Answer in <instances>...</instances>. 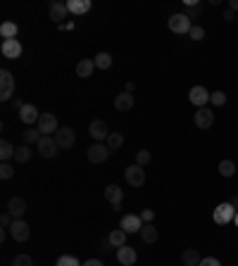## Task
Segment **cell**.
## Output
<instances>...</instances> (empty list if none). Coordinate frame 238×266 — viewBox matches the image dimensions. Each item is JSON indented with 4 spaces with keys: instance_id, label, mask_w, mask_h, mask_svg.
<instances>
[{
    "instance_id": "6da1fadb",
    "label": "cell",
    "mask_w": 238,
    "mask_h": 266,
    "mask_svg": "<svg viewBox=\"0 0 238 266\" xmlns=\"http://www.w3.org/2000/svg\"><path fill=\"white\" fill-rule=\"evenodd\" d=\"M167 26H169V31H172V33H179V36H188V31L193 29V21L188 19L184 12H179V14H172V17H169Z\"/></svg>"
},
{
    "instance_id": "7a4b0ae2",
    "label": "cell",
    "mask_w": 238,
    "mask_h": 266,
    "mask_svg": "<svg viewBox=\"0 0 238 266\" xmlns=\"http://www.w3.org/2000/svg\"><path fill=\"white\" fill-rule=\"evenodd\" d=\"M36 128H38L43 136H55V133L60 131V124H57V117H55L53 112H41V119H38Z\"/></svg>"
},
{
    "instance_id": "3957f363",
    "label": "cell",
    "mask_w": 238,
    "mask_h": 266,
    "mask_svg": "<svg viewBox=\"0 0 238 266\" xmlns=\"http://www.w3.org/2000/svg\"><path fill=\"white\" fill-rule=\"evenodd\" d=\"M212 219H215V224H217V226L231 224V221L236 219V209H234V204H231V202L219 204V207L215 209V214H212Z\"/></svg>"
},
{
    "instance_id": "277c9868",
    "label": "cell",
    "mask_w": 238,
    "mask_h": 266,
    "mask_svg": "<svg viewBox=\"0 0 238 266\" xmlns=\"http://www.w3.org/2000/svg\"><path fill=\"white\" fill-rule=\"evenodd\" d=\"M14 93V76L10 69H0V100L7 102Z\"/></svg>"
},
{
    "instance_id": "5b68a950",
    "label": "cell",
    "mask_w": 238,
    "mask_h": 266,
    "mask_svg": "<svg viewBox=\"0 0 238 266\" xmlns=\"http://www.w3.org/2000/svg\"><path fill=\"white\" fill-rule=\"evenodd\" d=\"M124 178H126V183H129L131 188H143L145 185V169L138 167V164H131L124 171Z\"/></svg>"
},
{
    "instance_id": "8992f818",
    "label": "cell",
    "mask_w": 238,
    "mask_h": 266,
    "mask_svg": "<svg viewBox=\"0 0 238 266\" xmlns=\"http://www.w3.org/2000/svg\"><path fill=\"white\" fill-rule=\"evenodd\" d=\"M36 150H38V155H41V157L53 160L60 148H57V143H55V136H41V140L36 143Z\"/></svg>"
},
{
    "instance_id": "52a82bcc",
    "label": "cell",
    "mask_w": 238,
    "mask_h": 266,
    "mask_svg": "<svg viewBox=\"0 0 238 266\" xmlns=\"http://www.w3.org/2000/svg\"><path fill=\"white\" fill-rule=\"evenodd\" d=\"M10 235L14 243H26L29 235H31V228H29V224H26L24 219H14L10 226Z\"/></svg>"
},
{
    "instance_id": "ba28073f",
    "label": "cell",
    "mask_w": 238,
    "mask_h": 266,
    "mask_svg": "<svg viewBox=\"0 0 238 266\" xmlns=\"http://www.w3.org/2000/svg\"><path fill=\"white\" fill-rule=\"evenodd\" d=\"M210 90H207L205 86H193L191 90H188V100H191V105H195L198 109H203V107L210 102Z\"/></svg>"
},
{
    "instance_id": "9c48e42d",
    "label": "cell",
    "mask_w": 238,
    "mask_h": 266,
    "mask_svg": "<svg viewBox=\"0 0 238 266\" xmlns=\"http://www.w3.org/2000/svg\"><path fill=\"white\" fill-rule=\"evenodd\" d=\"M88 133H91V138L96 140V143H105V140L110 138V128L103 119H93V121L88 124Z\"/></svg>"
},
{
    "instance_id": "30bf717a",
    "label": "cell",
    "mask_w": 238,
    "mask_h": 266,
    "mask_svg": "<svg viewBox=\"0 0 238 266\" xmlns=\"http://www.w3.org/2000/svg\"><path fill=\"white\" fill-rule=\"evenodd\" d=\"M110 152H112V150L108 148V143H93V145L88 148V162H91V164H103V162L110 157Z\"/></svg>"
},
{
    "instance_id": "8fae6325",
    "label": "cell",
    "mask_w": 238,
    "mask_h": 266,
    "mask_svg": "<svg viewBox=\"0 0 238 266\" xmlns=\"http://www.w3.org/2000/svg\"><path fill=\"white\" fill-rule=\"evenodd\" d=\"M74 128H69V126H60V131L55 133V143H57V148L60 150H69L72 145H74Z\"/></svg>"
},
{
    "instance_id": "7c38bea8",
    "label": "cell",
    "mask_w": 238,
    "mask_h": 266,
    "mask_svg": "<svg viewBox=\"0 0 238 266\" xmlns=\"http://www.w3.org/2000/svg\"><path fill=\"white\" fill-rule=\"evenodd\" d=\"M0 53L5 60H17V57H22V43L17 41V38H10V41H2L0 45Z\"/></svg>"
},
{
    "instance_id": "4fadbf2b",
    "label": "cell",
    "mask_w": 238,
    "mask_h": 266,
    "mask_svg": "<svg viewBox=\"0 0 238 266\" xmlns=\"http://www.w3.org/2000/svg\"><path fill=\"white\" fill-rule=\"evenodd\" d=\"M119 228H124L126 233H141L143 219L138 216V214H126V216H121V221H119Z\"/></svg>"
},
{
    "instance_id": "5bb4252c",
    "label": "cell",
    "mask_w": 238,
    "mask_h": 266,
    "mask_svg": "<svg viewBox=\"0 0 238 266\" xmlns=\"http://www.w3.org/2000/svg\"><path fill=\"white\" fill-rule=\"evenodd\" d=\"M48 12H50V19L62 26V19H67V14H69V7H67V2H62V0H55V2H50V10Z\"/></svg>"
},
{
    "instance_id": "9a60e30c",
    "label": "cell",
    "mask_w": 238,
    "mask_h": 266,
    "mask_svg": "<svg viewBox=\"0 0 238 266\" xmlns=\"http://www.w3.org/2000/svg\"><path fill=\"white\" fill-rule=\"evenodd\" d=\"M193 121L198 128H210L212 124H215V112L212 109H207V107H203V109H198L193 114Z\"/></svg>"
},
{
    "instance_id": "2e32d148",
    "label": "cell",
    "mask_w": 238,
    "mask_h": 266,
    "mask_svg": "<svg viewBox=\"0 0 238 266\" xmlns=\"http://www.w3.org/2000/svg\"><path fill=\"white\" fill-rule=\"evenodd\" d=\"M136 259H138V255H136V250H133L131 245L117 247V262L121 266H133L136 264Z\"/></svg>"
},
{
    "instance_id": "e0dca14e",
    "label": "cell",
    "mask_w": 238,
    "mask_h": 266,
    "mask_svg": "<svg viewBox=\"0 0 238 266\" xmlns=\"http://www.w3.org/2000/svg\"><path fill=\"white\" fill-rule=\"evenodd\" d=\"M19 119H22L24 124H38V119H41V112H38V107L36 105H24L19 109Z\"/></svg>"
},
{
    "instance_id": "ac0fdd59",
    "label": "cell",
    "mask_w": 238,
    "mask_h": 266,
    "mask_svg": "<svg viewBox=\"0 0 238 266\" xmlns=\"http://www.w3.org/2000/svg\"><path fill=\"white\" fill-rule=\"evenodd\" d=\"M5 212L12 214V219H22L24 214H26V202H24V197H12L10 202H7V209Z\"/></svg>"
},
{
    "instance_id": "d6986e66",
    "label": "cell",
    "mask_w": 238,
    "mask_h": 266,
    "mask_svg": "<svg viewBox=\"0 0 238 266\" xmlns=\"http://www.w3.org/2000/svg\"><path fill=\"white\" fill-rule=\"evenodd\" d=\"M133 102H136L133 95L124 90V93H119V95L115 97V109H117V112H131V109H133Z\"/></svg>"
},
{
    "instance_id": "ffe728a7",
    "label": "cell",
    "mask_w": 238,
    "mask_h": 266,
    "mask_svg": "<svg viewBox=\"0 0 238 266\" xmlns=\"http://www.w3.org/2000/svg\"><path fill=\"white\" fill-rule=\"evenodd\" d=\"M93 72H96V62H93L91 57H84V60L76 62V76H79V79H88Z\"/></svg>"
},
{
    "instance_id": "44dd1931",
    "label": "cell",
    "mask_w": 238,
    "mask_h": 266,
    "mask_svg": "<svg viewBox=\"0 0 238 266\" xmlns=\"http://www.w3.org/2000/svg\"><path fill=\"white\" fill-rule=\"evenodd\" d=\"M200 262H203V257L195 247H188V250L181 252V264L184 266H200Z\"/></svg>"
},
{
    "instance_id": "7402d4cb",
    "label": "cell",
    "mask_w": 238,
    "mask_h": 266,
    "mask_svg": "<svg viewBox=\"0 0 238 266\" xmlns=\"http://www.w3.org/2000/svg\"><path fill=\"white\" fill-rule=\"evenodd\" d=\"M105 200H108L112 207H115V204H121V200H124V190H121L119 185H115V183H112V185H108V188H105Z\"/></svg>"
},
{
    "instance_id": "603a6c76",
    "label": "cell",
    "mask_w": 238,
    "mask_h": 266,
    "mask_svg": "<svg viewBox=\"0 0 238 266\" xmlns=\"http://www.w3.org/2000/svg\"><path fill=\"white\" fill-rule=\"evenodd\" d=\"M67 7L72 14H86L91 12V0H67Z\"/></svg>"
},
{
    "instance_id": "cb8c5ba5",
    "label": "cell",
    "mask_w": 238,
    "mask_h": 266,
    "mask_svg": "<svg viewBox=\"0 0 238 266\" xmlns=\"http://www.w3.org/2000/svg\"><path fill=\"white\" fill-rule=\"evenodd\" d=\"M141 240L143 243H148V245H152V243H157V238H160V233H157V228L152 224H143V228H141Z\"/></svg>"
},
{
    "instance_id": "d4e9b609",
    "label": "cell",
    "mask_w": 238,
    "mask_h": 266,
    "mask_svg": "<svg viewBox=\"0 0 238 266\" xmlns=\"http://www.w3.org/2000/svg\"><path fill=\"white\" fill-rule=\"evenodd\" d=\"M17 33H19V26H17L14 21H2V24H0V36H2V41L17 38Z\"/></svg>"
},
{
    "instance_id": "484cf974",
    "label": "cell",
    "mask_w": 238,
    "mask_h": 266,
    "mask_svg": "<svg viewBox=\"0 0 238 266\" xmlns=\"http://www.w3.org/2000/svg\"><path fill=\"white\" fill-rule=\"evenodd\" d=\"M126 235H129V233H126L124 228H115V231L108 235L110 245H112V247H124V245H126Z\"/></svg>"
},
{
    "instance_id": "4316f807",
    "label": "cell",
    "mask_w": 238,
    "mask_h": 266,
    "mask_svg": "<svg viewBox=\"0 0 238 266\" xmlns=\"http://www.w3.org/2000/svg\"><path fill=\"white\" fill-rule=\"evenodd\" d=\"M14 145H12L10 140L7 138H2L0 140V160L2 162H10V160H14Z\"/></svg>"
},
{
    "instance_id": "83f0119b",
    "label": "cell",
    "mask_w": 238,
    "mask_h": 266,
    "mask_svg": "<svg viewBox=\"0 0 238 266\" xmlns=\"http://www.w3.org/2000/svg\"><path fill=\"white\" fill-rule=\"evenodd\" d=\"M31 148L29 145H19V148L14 150V162H19V164H26V162L31 160Z\"/></svg>"
},
{
    "instance_id": "f1b7e54d",
    "label": "cell",
    "mask_w": 238,
    "mask_h": 266,
    "mask_svg": "<svg viewBox=\"0 0 238 266\" xmlns=\"http://www.w3.org/2000/svg\"><path fill=\"white\" fill-rule=\"evenodd\" d=\"M93 62H96V69H110V67H112V55L98 53L96 57H93Z\"/></svg>"
},
{
    "instance_id": "f546056e",
    "label": "cell",
    "mask_w": 238,
    "mask_h": 266,
    "mask_svg": "<svg viewBox=\"0 0 238 266\" xmlns=\"http://www.w3.org/2000/svg\"><path fill=\"white\" fill-rule=\"evenodd\" d=\"M41 136H43V133H41L38 128H29V131H24L22 133V140H24V145H33V143L41 140Z\"/></svg>"
},
{
    "instance_id": "4dcf8cb0",
    "label": "cell",
    "mask_w": 238,
    "mask_h": 266,
    "mask_svg": "<svg viewBox=\"0 0 238 266\" xmlns=\"http://www.w3.org/2000/svg\"><path fill=\"white\" fill-rule=\"evenodd\" d=\"M219 174H222L224 178H231V176L236 174V164L231 160H222L219 162Z\"/></svg>"
},
{
    "instance_id": "1f68e13d",
    "label": "cell",
    "mask_w": 238,
    "mask_h": 266,
    "mask_svg": "<svg viewBox=\"0 0 238 266\" xmlns=\"http://www.w3.org/2000/svg\"><path fill=\"white\" fill-rule=\"evenodd\" d=\"M110 150H119L124 145V133H110V138L105 140Z\"/></svg>"
},
{
    "instance_id": "d6a6232c",
    "label": "cell",
    "mask_w": 238,
    "mask_h": 266,
    "mask_svg": "<svg viewBox=\"0 0 238 266\" xmlns=\"http://www.w3.org/2000/svg\"><path fill=\"white\" fill-rule=\"evenodd\" d=\"M55 266H84L76 257H72V255H62L60 259H57V264Z\"/></svg>"
},
{
    "instance_id": "836d02e7",
    "label": "cell",
    "mask_w": 238,
    "mask_h": 266,
    "mask_svg": "<svg viewBox=\"0 0 238 266\" xmlns=\"http://www.w3.org/2000/svg\"><path fill=\"white\" fill-rule=\"evenodd\" d=\"M12 176H14L12 164H10V162H2V164H0V178H2V181H10Z\"/></svg>"
},
{
    "instance_id": "e575fe53",
    "label": "cell",
    "mask_w": 238,
    "mask_h": 266,
    "mask_svg": "<svg viewBox=\"0 0 238 266\" xmlns=\"http://www.w3.org/2000/svg\"><path fill=\"white\" fill-rule=\"evenodd\" d=\"M12 266H33V257L31 255H17L12 259Z\"/></svg>"
},
{
    "instance_id": "d590c367",
    "label": "cell",
    "mask_w": 238,
    "mask_h": 266,
    "mask_svg": "<svg viewBox=\"0 0 238 266\" xmlns=\"http://www.w3.org/2000/svg\"><path fill=\"white\" fill-rule=\"evenodd\" d=\"M188 19H195V17H200V5L198 2H186V12H184Z\"/></svg>"
},
{
    "instance_id": "8d00e7d4",
    "label": "cell",
    "mask_w": 238,
    "mask_h": 266,
    "mask_svg": "<svg viewBox=\"0 0 238 266\" xmlns=\"http://www.w3.org/2000/svg\"><path fill=\"white\" fill-rule=\"evenodd\" d=\"M188 38H191V41H203V38H205V29H203L200 24H193V29L188 31Z\"/></svg>"
},
{
    "instance_id": "74e56055",
    "label": "cell",
    "mask_w": 238,
    "mask_h": 266,
    "mask_svg": "<svg viewBox=\"0 0 238 266\" xmlns=\"http://www.w3.org/2000/svg\"><path fill=\"white\" fill-rule=\"evenodd\" d=\"M210 102L217 107H222V105H227V93L224 90H215L212 95H210Z\"/></svg>"
},
{
    "instance_id": "f35d334b",
    "label": "cell",
    "mask_w": 238,
    "mask_h": 266,
    "mask_svg": "<svg viewBox=\"0 0 238 266\" xmlns=\"http://www.w3.org/2000/svg\"><path fill=\"white\" fill-rule=\"evenodd\" d=\"M150 160H152V155L148 150H138V152H136V164H138V167H145Z\"/></svg>"
},
{
    "instance_id": "ab89813d",
    "label": "cell",
    "mask_w": 238,
    "mask_h": 266,
    "mask_svg": "<svg viewBox=\"0 0 238 266\" xmlns=\"http://www.w3.org/2000/svg\"><path fill=\"white\" fill-rule=\"evenodd\" d=\"M12 221H14V219H12L10 212H2V214H0V226H2V228H10Z\"/></svg>"
},
{
    "instance_id": "60d3db41",
    "label": "cell",
    "mask_w": 238,
    "mask_h": 266,
    "mask_svg": "<svg viewBox=\"0 0 238 266\" xmlns=\"http://www.w3.org/2000/svg\"><path fill=\"white\" fill-rule=\"evenodd\" d=\"M138 216L143 219V224H152V221H155V212H152V209H143Z\"/></svg>"
},
{
    "instance_id": "b9f144b4",
    "label": "cell",
    "mask_w": 238,
    "mask_h": 266,
    "mask_svg": "<svg viewBox=\"0 0 238 266\" xmlns=\"http://www.w3.org/2000/svg\"><path fill=\"white\" fill-rule=\"evenodd\" d=\"M200 266H222V262H219L217 257H205V259L200 262Z\"/></svg>"
},
{
    "instance_id": "7bdbcfd3",
    "label": "cell",
    "mask_w": 238,
    "mask_h": 266,
    "mask_svg": "<svg viewBox=\"0 0 238 266\" xmlns=\"http://www.w3.org/2000/svg\"><path fill=\"white\" fill-rule=\"evenodd\" d=\"M236 17L238 14L234 10H224V21H236Z\"/></svg>"
},
{
    "instance_id": "ee69618b",
    "label": "cell",
    "mask_w": 238,
    "mask_h": 266,
    "mask_svg": "<svg viewBox=\"0 0 238 266\" xmlns=\"http://www.w3.org/2000/svg\"><path fill=\"white\" fill-rule=\"evenodd\" d=\"M84 266H105L100 259H88V262H84Z\"/></svg>"
},
{
    "instance_id": "f6af8a7d",
    "label": "cell",
    "mask_w": 238,
    "mask_h": 266,
    "mask_svg": "<svg viewBox=\"0 0 238 266\" xmlns=\"http://www.w3.org/2000/svg\"><path fill=\"white\" fill-rule=\"evenodd\" d=\"M133 90H136V84H133V81H126V93L133 95Z\"/></svg>"
},
{
    "instance_id": "bcb514c9",
    "label": "cell",
    "mask_w": 238,
    "mask_h": 266,
    "mask_svg": "<svg viewBox=\"0 0 238 266\" xmlns=\"http://www.w3.org/2000/svg\"><path fill=\"white\" fill-rule=\"evenodd\" d=\"M229 10L238 12V0H229Z\"/></svg>"
},
{
    "instance_id": "7dc6e473",
    "label": "cell",
    "mask_w": 238,
    "mask_h": 266,
    "mask_svg": "<svg viewBox=\"0 0 238 266\" xmlns=\"http://www.w3.org/2000/svg\"><path fill=\"white\" fill-rule=\"evenodd\" d=\"M60 29H65V31H74V21H69V24H62Z\"/></svg>"
},
{
    "instance_id": "c3c4849f",
    "label": "cell",
    "mask_w": 238,
    "mask_h": 266,
    "mask_svg": "<svg viewBox=\"0 0 238 266\" xmlns=\"http://www.w3.org/2000/svg\"><path fill=\"white\" fill-rule=\"evenodd\" d=\"M110 240H108V238H105V240H100V250H110Z\"/></svg>"
},
{
    "instance_id": "681fc988",
    "label": "cell",
    "mask_w": 238,
    "mask_h": 266,
    "mask_svg": "<svg viewBox=\"0 0 238 266\" xmlns=\"http://www.w3.org/2000/svg\"><path fill=\"white\" fill-rule=\"evenodd\" d=\"M231 204H234V209L238 212V195H236V197H231Z\"/></svg>"
},
{
    "instance_id": "f907efd6",
    "label": "cell",
    "mask_w": 238,
    "mask_h": 266,
    "mask_svg": "<svg viewBox=\"0 0 238 266\" xmlns=\"http://www.w3.org/2000/svg\"><path fill=\"white\" fill-rule=\"evenodd\" d=\"M234 224H236V226H238V212H236V219H234Z\"/></svg>"
},
{
    "instance_id": "816d5d0a",
    "label": "cell",
    "mask_w": 238,
    "mask_h": 266,
    "mask_svg": "<svg viewBox=\"0 0 238 266\" xmlns=\"http://www.w3.org/2000/svg\"><path fill=\"white\" fill-rule=\"evenodd\" d=\"M236 24H238V17H236Z\"/></svg>"
}]
</instances>
